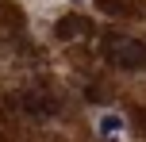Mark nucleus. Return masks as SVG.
I'll list each match as a JSON object with an SVG mask.
<instances>
[{
	"instance_id": "2",
	"label": "nucleus",
	"mask_w": 146,
	"mask_h": 142,
	"mask_svg": "<svg viewBox=\"0 0 146 142\" xmlns=\"http://www.w3.org/2000/svg\"><path fill=\"white\" fill-rule=\"evenodd\" d=\"M15 108L27 112V115H54L58 112V100L50 92H42V89H31V92H19L15 96Z\"/></svg>"
},
{
	"instance_id": "3",
	"label": "nucleus",
	"mask_w": 146,
	"mask_h": 142,
	"mask_svg": "<svg viewBox=\"0 0 146 142\" xmlns=\"http://www.w3.org/2000/svg\"><path fill=\"white\" fill-rule=\"evenodd\" d=\"M96 131H100V138H119V131H123V115H119V112H104L100 119H96Z\"/></svg>"
},
{
	"instance_id": "4",
	"label": "nucleus",
	"mask_w": 146,
	"mask_h": 142,
	"mask_svg": "<svg viewBox=\"0 0 146 142\" xmlns=\"http://www.w3.org/2000/svg\"><path fill=\"white\" fill-rule=\"evenodd\" d=\"M85 31H88V23L77 19V15H69V19L58 23V35H62V38H69V35H85Z\"/></svg>"
},
{
	"instance_id": "1",
	"label": "nucleus",
	"mask_w": 146,
	"mask_h": 142,
	"mask_svg": "<svg viewBox=\"0 0 146 142\" xmlns=\"http://www.w3.org/2000/svg\"><path fill=\"white\" fill-rule=\"evenodd\" d=\"M104 58L115 69H142L146 65V42L131 35H108L104 38Z\"/></svg>"
}]
</instances>
